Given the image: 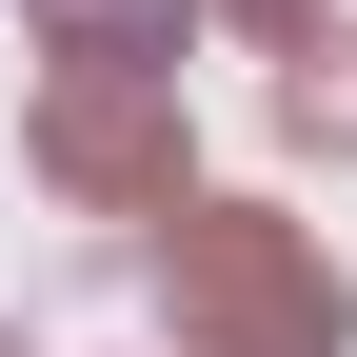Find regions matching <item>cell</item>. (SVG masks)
<instances>
[{"instance_id":"5","label":"cell","mask_w":357,"mask_h":357,"mask_svg":"<svg viewBox=\"0 0 357 357\" xmlns=\"http://www.w3.org/2000/svg\"><path fill=\"white\" fill-rule=\"evenodd\" d=\"M218 20H238V40H278V79H298V60H318V40H337L318 0H218Z\"/></svg>"},{"instance_id":"1","label":"cell","mask_w":357,"mask_h":357,"mask_svg":"<svg viewBox=\"0 0 357 357\" xmlns=\"http://www.w3.org/2000/svg\"><path fill=\"white\" fill-rule=\"evenodd\" d=\"M159 298L199 357H337V258L298 238V218H238V199H178L159 238Z\"/></svg>"},{"instance_id":"2","label":"cell","mask_w":357,"mask_h":357,"mask_svg":"<svg viewBox=\"0 0 357 357\" xmlns=\"http://www.w3.org/2000/svg\"><path fill=\"white\" fill-rule=\"evenodd\" d=\"M40 178L178 218V79H40Z\"/></svg>"},{"instance_id":"3","label":"cell","mask_w":357,"mask_h":357,"mask_svg":"<svg viewBox=\"0 0 357 357\" xmlns=\"http://www.w3.org/2000/svg\"><path fill=\"white\" fill-rule=\"evenodd\" d=\"M40 40H60V79H178L199 0H40Z\"/></svg>"},{"instance_id":"6","label":"cell","mask_w":357,"mask_h":357,"mask_svg":"<svg viewBox=\"0 0 357 357\" xmlns=\"http://www.w3.org/2000/svg\"><path fill=\"white\" fill-rule=\"evenodd\" d=\"M0 357H20V337H0Z\"/></svg>"},{"instance_id":"4","label":"cell","mask_w":357,"mask_h":357,"mask_svg":"<svg viewBox=\"0 0 357 357\" xmlns=\"http://www.w3.org/2000/svg\"><path fill=\"white\" fill-rule=\"evenodd\" d=\"M278 119H298V139H337V159H357V20H337V40H318L298 79H278Z\"/></svg>"}]
</instances>
